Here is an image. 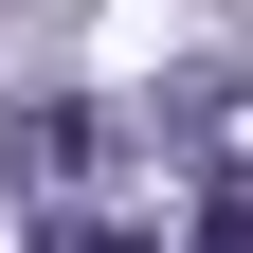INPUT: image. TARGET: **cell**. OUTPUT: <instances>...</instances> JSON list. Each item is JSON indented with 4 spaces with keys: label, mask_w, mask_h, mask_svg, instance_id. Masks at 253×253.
Masks as SVG:
<instances>
[{
    "label": "cell",
    "mask_w": 253,
    "mask_h": 253,
    "mask_svg": "<svg viewBox=\"0 0 253 253\" xmlns=\"http://www.w3.org/2000/svg\"><path fill=\"white\" fill-rule=\"evenodd\" d=\"M163 145L199 163V253H253V90L217 73V90H181L163 109Z\"/></svg>",
    "instance_id": "6da1fadb"
},
{
    "label": "cell",
    "mask_w": 253,
    "mask_h": 253,
    "mask_svg": "<svg viewBox=\"0 0 253 253\" xmlns=\"http://www.w3.org/2000/svg\"><path fill=\"white\" fill-rule=\"evenodd\" d=\"M37 253H145V235H90V217H73V235H37Z\"/></svg>",
    "instance_id": "3957f363"
},
{
    "label": "cell",
    "mask_w": 253,
    "mask_h": 253,
    "mask_svg": "<svg viewBox=\"0 0 253 253\" xmlns=\"http://www.w3.org/2000/svg\"><path fill=\"white\" fill-rule=\"evenodd\" d=\"M90 163H109V109H73V90L18 109V181H90Z\"/></svg>",
    "instance_id": "7a4b0ae2"
}]
</instances>
